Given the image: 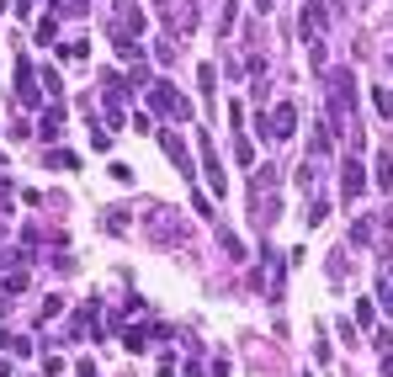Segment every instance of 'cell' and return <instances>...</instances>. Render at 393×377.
<instances>
[{"label":"cell","instance_id":"cell-11","mask_svg":"<svg viewBox=\"0 0 393 377\" xmlns=\"http://www.w3.org/2000/svg\"><path fill=\"white\" fill-rule=\"evenodd\" d=\"M372 107H378L382 122H393V91L388 86H372Z\"/></svg>","mask_w":393,"mask_h":377},{"label":"cell","instance_id":"cell-20","mask_svg":"<svg viewBox=\"0 0 393 377\" xmlns=\"http://www.w3.org/2000/svg\"><path fill=\"white\" fill-rule=\"evenodd\" d=\"M43 372H48V377H59V372H64V356L48 351V356H43Z\"/></svg>","mask_w":393,"mask_h":377},{"label":"cell","instance_id":"cell-3","mask_svg":"<svg viewBox=\"0 0 393 377\" xmlns=\"http://www.w3.org/2000/svg\"><path fill=\"white\" fill-rule=\"evenodd\" d=\"M202 144V171H207V186H213V197H224L228 192V176H224V159H218V149H213V138H197Z\"/></svg>","mask_w":393,"mask_h":377},{"label":"cell","instance_id":"cell-23","mask_svg":"<svg viewBox=\"0 0 393 377\" xmlns=\"http://www.w3.org/2000/svg\"><path fill=\"white\" fill-rule=\"evenodd\" d=\"M255 6H261V11H271V6H276V0H255Z\"/></svg>","mask_w":393,"mask_h":377},{"label":"cell","instance_id":"cell-9","mask_svg":"<svg viewBox=\"0 0 393 377\" xmlns=\"http://www.w3.org/2000/svg\"><path fill=\"white\" fill-rule=\"evenodd\" d=\"M37 133H43V138H59V133H64V107H59V101H53V107L43 112V122H37Z\"/></svg>","mask_w":393,"mask_h":377},{"label":"cell","instance_id":"cell-19","mask_svg":"<svg viewBox=\"0 0 393 377\" xmlns=\"http://www.w3.org/2000/svg\"><path fill=\"white\" fill-rule=\"evenodd\" d=\"M6 351H11V356H32V340H27V335H11V345H6Z\"/></svg>","mask_w":393,"mask_h":377},{"label":"cell","instance_id":"cell-14","mask_svg":"<svg viewBox=\"0 0 393 377\" xmlns=\"http://www.w3.org/2000/svg\"><path fill=\"white\" fill-rule=\"evenodd\" d=\"M197 86H202V96H213V91H218V70H213V64L197 70Z\"/></svg>","mask_w":393,"mask_h":377},{"label":"cell","instance_id":"cell-10","mask_svg":"<svg viewBox=\"0 0 393 377\" xmlns=\"http://www.w3.org/2000/svg\"><path fill=\"white\" fill-rule=\"evenodd\" d=\"M372 171H378V176H372V181H378L382 192H393V154H388V149H382V154H378V165H372Z\"/></svg>","mask_w":393,"mask_h":377},{"label":"cell","instance_id":"cell-22","mask_svg":"<svg viewBox=\"0 0 393 377\" xmlns=\"http://www.w3.org/2000/svg\"><path fill=\"white\" fill-rule=\"evenodd\" d=\"M382 377H393V356H382Z\"/></svg>","mask_w":393,"mask_h":377},{"label":"cell","instance_id":"cell-12","mask_svg":"<svg viewBox=\"0 0 393 377\" xmlns=\"http://www.w3.org/2000/svg\"><path fill=\"white\" fill-rule=\"evenodd\" d=\"M0 292H27V271H6V277H0Z\"/></svg>","mask_w":393,"mask_h":377},{"label":"cell","instance_id":"cell-1","mask_svg":"<svg viewBox=\"0 0 393 377\" xmlns=\"http://www.w3.org/2000/svg\"><path fill=\"white\" fill-rule=\"evenodd\" d=\"M330 117L356 128V74H351V70H335L330 74Z\"/></svg>","mask_w":393,"mask_h":377},{"label":"cell","instance_id":"cell-5","mask_svg":"<svg viewBox=\"0 0 393 377\" xmlns=\"http://www.w3.org/2000/svg\"><path fill=\"white\" fill-rule=\"evenodd\" d=\"M292 133H298V107L292 101L271 107V138H292Z\"/></svg>","mask_w":393,"mask_h":377},{"label":"cell","instance_id":"cell-4","mask_svg":"<svg viewBox=\"0 0 393 377\" xmlns=\"http://www.w3.org/2000/svg\"><path fill=\"white\" fill-rule=\"evenodd\" d=\"M160 149H165V159L176 165L181 176H191V149H186V138H181V133H160Z\"/></svg>","mask_w":393,"mask_h":377},{"label":"cell","instance_id":"cell-16","mask_svg":"<svg viewBox=\"0 0 393 377\" xmlns=\"http://www.w3.org/2000/svg\"><path fill=\"white\" fill-rule=\"evenodd\" d=\"M48 165H59V171H75V165H80V159H75L70 149H59V154H48Z\"/></svg>","mask_w":393,"mask_h":377},{"label":"cell","instance_id":"cell-8","mask_svg":"<svg viewBox=\"0 0 393 377\" xmlns=\"http://www.w3.org/2000/svg\"><path fill=\"white\" fill-rule=\"evenodd\" d=\"M155 335H165V329H138V324H128V329H122V345H128V351H149V340H155Z\"/></svg>","mask_w":393,"mask_h":377},{"label":"cell","instance_id":"cell-17","mask_svg":"<svg viewBox=\"0 0 393 377\" xmlns=\"http://www.w3.org/2000/svg\"><path fill=\"white\" fill-rule=\"evenodd\" d=\"M107 229H112V234H122V229H128V218H122V207H107Z\"/></svg>","mask_w":393,"mask_h":377},{"label":"cell","instance_id":"cell-24","mask_svg":"<svg viewBox=\"0 0 393 377\" xmlns=\"http://www.w3.org/2000/svg\"><path fill=\"white\" fill-rule=\"evenodd\" d=\"M0 159H6V154H0Z\"/></svg>","mask_w":393,"mask_h":377},{"label":"cell","instance_id":"cell-21","mask_svg":"<svg viewBox=\"0 0 393 377\" xmlns=\"http://www.w3.org/2000/svg\"><path fill=\"white\" fill-rule=\"evenodd\" d=\"M314 176H319V171H314L309 159H303V165H298V186H303V192H309V186H314Z\"/></svg>","mask_w":393,"mask_h":377},{"label":"cell","instance_id":"cell-7","mask_svg":"<svg viewBox=\"0 0 393 377\" xmlns=\"http://www.w3.org/2000/svg\"><path fill=\"white\" fill-rule=\"evenodd\" d=\"M16 101H22V107H37V74H32L27 59H16Z\"/></svg>","mask_w":393,"mask_h":377},{"label":"cell","instance_id":"cell-15","mask_svg":"<svg viewBox=\"0 0 393 377\" xmlns=\"http://www.w3.org/2000/svg\"><path fill=\"white\" fill-rule=\"evenodd\" d=\"M53 37H59V16H43L37 22V43H53Z\"/></svg>","mask_w":393,"mask_h":377},{"label":"cell","instance_id":"cell-2","mask_svg":"<svg viewBox=\"0 0 393 377\" xmlns=\"http://www.w3.org/2000/svg\"><path fill=\"white\" fill-rule=\"evenodd\" d=\"M149 107L165 112V117H176V122H181V117H191V101H186V96H176L165 80H155V86H149Z\"/></svg>","mask_w":393,"mask_h":377},{"label":"cell","instance_id":"cell-13","mask_svg":"<svg viewBox=\"0 0 393 377\" xmlns=\"http://www.w3.org/2000/svg\"><path fill=\"white\" fill-rule=\"evenodd\" d=\"M128 86H133V91H138V86L149 91V86H155V80H149V64H143V59H133V74H128Z\"/></svg>","mask_w":393,"mask_h":377},{"label":"cell","instance_id":"cell-18","mask_svg":"<svg viewBox=\"0 0 393 377\" xmlns=\"http://www.w3.org/2000/svg\"><path fill=\"white\" fill-rule=\"evenodd\" d=\"M351 239H356V244H372V223H367V218L351 223Z\"/></svg>","mask_w":393,"mask_h":377},{"label":"cell","instance_id":"cell-6","mask_svg":"<svg viewBox=\"0 0 393 377\" xmlns=\"http://www.w3.org/2000/svg\"><path fill=\"white\" fill-rule=\"evenodd\" d=\"M340 192H346V202H356V197L367 192V165H361V159H346V176H340Z\"/></svg>","mask_w":393,"mask_h":377}]
</instances>
